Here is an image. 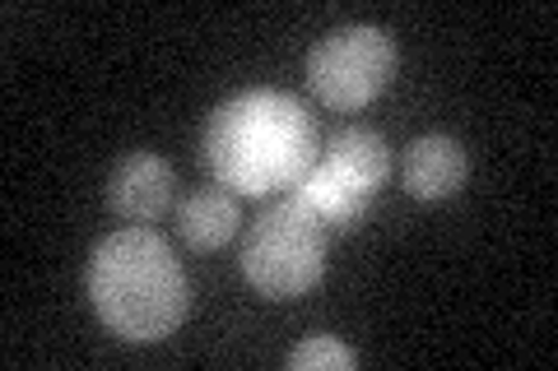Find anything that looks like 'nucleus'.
<instances>
[{
    "mask_svg": "<svg viewBox=\"0 0 558 371\" xmlns=\"http://www.w3.org/2000/svg\"><path fill=\"white\" fill-rule=\"evenodd\" d=\"M201 158L233 196H289L317 163V126L284 88H242L209 112Z\"/></svg>",
    "mask_w": 558,
    "mask_h": 371,
    "instance_id": "1",
    "label": "nucleus"
},
{
    "mask_svg": "<svg viewBox=\"0 0 558 371\" xmlns=\"http://www.w3.org/2000/svg\"><path fill=\"white\" fill-rule=\"evenodd\" d=\"M84 288L98 321L131 344L168 339L191 307L182 260L154 227H121L102 237L84 270Z\"/></svg>",
    "mask_w": 558,
    "mask_h": 371,
    "instance_id": "2",
    "label": "nucleus"
},
{
    "mask_svg": "<svg viewBox=\"0 0 558 371\" xmlns=\"http://www.w3.org/2000/svg\"><path fill=\"white\" fill-rule=\"evenodd\" d=\"M242 274L260 297L289 302L326 274V223L299 196H279L242 237Z\"/></svg>",
    "mask_w": 558,
    "mask_h": 371,
    "instance_id": "3",
    "label": "nucleus"
},
{
    "mask_svg": "<svg viewBox=\"0 0 558 371\" xmlns=\"http://www.w3.org/2000/svg\"><path fill=\"white\" fill-rule=\"evenodd\" d=\"M387 168H391L387 139L377 131L349 126L340 135H330L326 149H317V163L307 168V176L289 196H299L326 227L349 233V227L363 223L368 205L377 200L381 182H387Z\"/></svg>",
    "mask_w": 558,
    "mask_h": 371,
    "instance_id": "4",
    "label": "nucleus"
},
{
    "mask_svg": "<svg viewBox=\"0 0 558 371\" xmlns=\"http://www.w3.org/2000/svg\"><path fill=\"white\" fill-rule=\"evenodd\" d=\"M396 79V42L377 24H340L307 51V88L330 112H359Z\"/></svg>",
    "mask_w": 558,
    "mask_h": 371,
    "instance_id": "5",
    "label": "nucleus"
},
{
    "mask_svg": "<svg viewBox=\"0 0 558 371\" xmlns=\"http://www.w3.org/2000/svg\"><path fill=\"white\" fill-rule=\"evenodd\" d=\"M172 200H178V172L163 153H126L108 176V205L131 223H154L163 219Z\"/></svg>",
    "mask_w": 558,
    "mask_h": 371,
    "instance_id": "6",
    "label": "nucleus"
},
{
    "mask_svg": "<svg viewBox=\"0 0 558 371\" xmlns=\"http://www.w3.org/2000/svg\"><path fill=\"white\" fill-rule=\"evenodd\" d=\"M470 176V153L457 135H418L400 153V186L414 200H447Z\"/></svg>",
    "mask_w": 558,
    "mask_h": 371,
    "instance_id": "7",
    "label": "nucleus"
},
{
    "mask_svg": "<svg viewBox=\"0 0 558 371\" xmlns=\"http://www.w3.org/2000/svg\"><path fill=\"white\" fill-rule=\"evenodd\" d=\"M238 196L229 186H201L178 205V233L191 251H219L238 233Z\"/></svg>",
    "mask_w": 558,
    "mask_h": 371,
    "instance_id": "8",
    "label": "nucleus"
},
{
    "mask_svg": "<svg viewBox=\"0 0 558 371\" xmlns=\"http://www.w3.org/2000/svg\"><path fill=\"white\" fill-rule=\"evenodd\" d=\"M349 367H359V353L340 344L336 334H307L289 353V371H349Z\"/></svg>",
    "mask_w": 558,
    "mask_h": 371,
    "instance_id": "9",
    "label": "nucleus"
}]
</instances>
